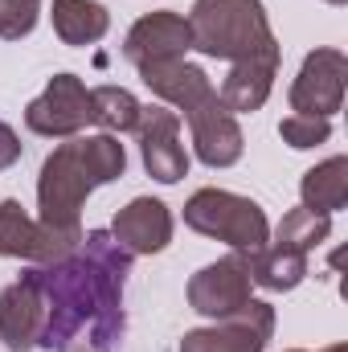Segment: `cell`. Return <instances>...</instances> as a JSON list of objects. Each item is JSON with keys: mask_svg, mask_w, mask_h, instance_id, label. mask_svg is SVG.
I'll use <instances>...</instances> for the list:
<instances>
[{"mask_svg": "<svg viewBox=\"0 0 348 352\" xmlns=\"http://www.w3.org/2000/svg\"><path fill=\"white\" fill-rule=\"evenodd\" d=\"M83 242V230H54L33 221L21 201H0V258H25V263H58L74 254Z\"/></svg>", "mask_w": 348, "mask_h": 352, "instance_id": "cell-5", "label": "cell"}, {"mask_svg": "<svg viewBox=\"0 0 348 352\" xmlns=\"http://www.w3.org/2000/svg\"><path fill=\"white\" fill-rule=\"evenodd\" d=\"M303 209H316V213H336L348 205V160L345 156H332L324 164H316L312 173H303Z\"/></svg>", "mask_w": 348, "mask_h": 352, "instance_id": "cell-18", "label": "cell"}, {"mask_svg": "<svg viewBox=\"0 0 348 352\" xmlns=\"http://www.w3.org/2000/svg\"><path fill=\"white\" fill-rule=\"evenodd\" d=\"M87 123H94V107H90V90L74 74H58L50 78L45 94H37L25 107V127L33 135H50V140H70L78 135Z\"/></svg>", "mask_w": 348, "mask_h": 352, "instance_id": "cell-6", "label": "cell"}, {"mask_svg": "<svg viewBox=\"0 0 348 352\" xmlns=\"http://www.w3.org/2000/svg\"><path fill=\"white\" fill-rule=\"evenodd\" d=\"M250 283H259L266 291H295L307 274V254L299 250H283V246H262L246 254Z\"/></svg>", "mask_w": 348, "mask_h": 352, "instance_id": "cell-17", "label": "cell"}, {"mask_svg": "<svg viewBox=\"0 0 348 352\" xmlns=\"http://www.w3.org/2000/svg\"><path fill=\"white\" fill-rule=\"evenodd\" d=\"M62 352H94V349H87V344H70V349H62Z\"/></svg>", "mask_w": 348, "mask_h": 352, "instance_id": "cell-24", "label": "cell"}, {"mask_svg": "<svg viewBox=\"0 0 348 352\" xmlns=\"http://www.w3.org/2000/svg\"><path fill=\"white\" fill-rule=\"evenodd\" d=\"M50 16H54V33L62 37V45H94L111 25L98 0H54Z\"/></svg>", "mask_w": 348, "mask_h": 352, "instance_id": "cell-16", "label": "cell"}, {"mask_svg": "<svg viewBox=\"0 0 348 352\" xmlns=\"http://www.w3.org/2000/svg\"><path fill=\"white\" fill-rule=\"evenodd\" d=\"M250 270H246V254L234 250L217 263H209L205 270H197L188 278V307L209 316V320H221L230 311H238L246 299H250Z\"/></svg>", "mask_w": 348, "mask_h": 352, "instance_id": "cell-10", "label": "cell"}, {"mask_svg": "<svg viewBox=\"0 0 348 352\" xmlns=\"http://www.w3.org/2000/svg\"><path fill=\"white\" fill-rule=\"evenodd\" d=\"M184 226L205 234V238H217L242 254L262 250L266 238H270V226H266V213L250 197H238V192H226V188H201L188 197L184 205Z\"/></svg>", "mask_w": 348, "mask_h": 352, "instance_id": "cell-4", "label": "cell"}, {"mask_svg": "<svg viewBox=\"0 0 348 352\" xmlns=\"http://www.w3.org/2000/svg\"><path fill=\"white\" fill-rule=\"evenodd\" d=\"M270 332H274V307L246 299L238 311L221 316L213 328L184 332L180 352H262Z\"/></svg>", "mask_w": 348, "mask_h": 352, "instance_id": "cell-7", "label": "cell"}, {"mask_svg": "<svg viewBox=\"0 0 348 352\" xmlns=\"http://www.w3.org/2000/svg\"><path fill=\"white\" fill-rule=\"evenodd\" d=\"M115 242L131 254H156L173 242V213L164 201L152 197H135L127 209H119L115 226H111Z\"/></svg>", "mask_w": 348, "mask_h": 352, "instance_id": "cell-14", "label": "cell"}, {"mask_svg": "<svg viewBox=\"0 0 348 352\" xmlns=\"http://www.w3.org/2000/svg\"><path fill=\"white\" fill-rule=\"evenodd\" d=\"M328 4H345V0H328Z\"/></svg>", "mask_w": 348, "mask_h": 352, "instance_id": "cell-26", "label": "cell"}, {"mask_svg": "<svg viewBox=\"0 0 348 352\" xmlns=\"http://www.w3.org/2000/svg\"><path fill=\"white\" fill-rule=\"evenodd\" d=\"M193 50V37H188V21L180 12H148L140 16L131 29H127V41H123V58L140 70V66H152V62H176Z\"/></svg>", "mask_w": 348, "mask_h": 352, "instance_id": "cell-12", "label": "cell"}, {"mask_svg": "<svg viewBox=\"0 0 348 352\" xmlns=\"http://www.w3.org/2000/svg\"><path fill=\"white\" fill-rule=\"evenodd\" d=\"M345 82H348V58L340 50L307 54L299 78L291 82V111L295 115L332 119L340 111V102H345Z\"/></svg>", "mask_w": 348, "mask_h": 352, "instance_id": "cell-9", "label": "cell"}, {"mask_svg": "<svg viewBox=\"0 0 348 352\" xmlns=\"http://www.w3.org/2000/svg\"><path fill=\"white\" fill-rule=\"evenodd\" d=\"M140 78H144V87L152 90L156 98H164V102H173L180 111H188L197 98H205L213 82H209V74L201 70V66H188L184 58H176V62H152V66H140Z\"/></svg>", "mask_w": 348, "mask_h": 352, "instance_id": "cell-15", "label": "cell"}, {"mask_svg": "<svg viewBox=\"0 0 348 352\" xmlns=\"http://www.w3.org/2000/svg\"><path fill=\"white\" fill-rule=\"evenodd\" d=\"M90 107H94V123L102 127V131H135V123H140V102H135V94L123 87H94L90 90Z\"/></svg>", "mask_w": 348, "mask_h": 352, "instance_id": "cell-20", "label": "cell"}, {"mask_svg": "<svg viewBox=\"0 0 348 352\" xmlns=\"http://www.w3.org/2000/svg\"><path fill=\"white\" fill-rule=\"evenodd\" d=\"M127 168V152L123 144L102 131V135H74L66 144H58L37 176V209H41V226L54 230H78V213L87 205V197L98 184L119 180Z\"/></svg>", "mask_w": 348, "mask_h": 352, "instance_id": "cell-3", "label": "cell"}, {"mask_svg": "<svg viewBox=\"0 0 348 352\" xmlns=\"http://www.w3.org/2000/svg\"><path fill=\"white\" fill-rule=\"evenodd\" d=\"M131 250L115 242L107 230L83 234L78 250L58 263L33 266L41 299H45V324H41V349H70L78 336L94 352H111L123 340V283L131 270Z\"/></svg>", "mask_w": 348, "mask_h": 352, "instance_id": "cell-1", "label": "cell"}, {"mask_svg": "<svg viewBox=\"0 0 348 352\" xmlns=\"http://www.w3.org/2000/svg\"><path fill=\"white\" fill-rule=\"evenodd\" d=\"M279 135L291 144V148H316L332 135V123L328 119H316V115H287L279 123Z\"/></svg>", "mask_w": 348, "mask_h": 352, "instance_id": "cell-21", "label": "cell"}, {"mask_svg": "<svg viewBox=\"0 0 348 352\" xmlns=\"http://www.w3.org/2000/svg\"><path fill=\"white\" fill-rule=\"evenodd\" d=\"M41 0H0V37L4 41H21L33 33L37 25V8Z\"/></svg>", "mask_w": 348, "mask_h": 352, "instance_id": "cell-22", "label": "cell"}, {"mask_svg": "<svg viewBox=\"0 0 348 352\" xmlns=\"http://www.w3.org/2000/svg\"><path fill=\"white\" fill-rule=\"evenodd\" d=\"M291 352H303V349H291Z\"/></svg>", "mask_w": 348, "mask_h": 352, "instance_id": "cell-27", "label": "cell"}, {"mask_svg": "<svg viewBox=\"0 0 348 352\" xmlns=\"http://www.w3.org/2000/svg\"><path fill=\"white\" fill-rule=\"evenodd\" d=\"M17 160H21V140H17V131L0 119V173L12 168Z\"/></svg>", "mask_w": 348, "mask_h": 352, "instance_id": "cell-23", "label": "cell"}, {"mask_svg": "<svg viewBox=\"0 0 348 352\" xmlns=\"http://www.w3.org/2000/svg\"><path fill=\"white\" fill-rule=\"evenodd\" d=\"M184 21L193 50L230 62V74L217 90L226 111H259L279 74V41L262 0H197Z\"/></svg>", "mask_w": 348, "mask_h": 352, "instance_id": "cell-2", "label": "cell"}, {"mask_svg": "<svg viewBox=\"0 0 348 352\" xmlns=\"http://www.w3.org/2000/svg\"><path fill=\"white\" fill-rule=\"evenodd\" d=\"M324 352H348V344H332V349H324Z\"/></svg>", "mask_w": 348, "mask_h": 352, "instance_id": "cell-25", "label": "cell"}, {"mask_svg": "<svg viewBox=\"0 0 348 352\" xmlns=\"http://www.w3.org/2000/svg\"><path fill=\"white\" fill-rule=\"evenodd\" d=\"M332 234V213H316V209H291L279 230H274V246L283 250H299V254H312L324 238Z\"/></svg>", "mask_w": 348, "mask_h": 352, "instance_id": "cell-19", "label": "cell"}, {"mask_svg": "<svg viewBox=\"0 0 348 352\" xmlns=\"http://www.w3.org/2000/svg\"><path fill=\"white\" fill-rule=\"evenodd\" d=\"M140 152H144V168L156 176L160 184H176L180 176H188V152L180 148V115L168 107H140Z\"/></svg>", "mask_w": 348, "mask_h": 352, "instance_id": "cell-11", "label": "cell"}, {"mask_svg": "<svg viewBox=\"0 0 348 352\" xmlns=\"http://www.w3.org/2000/svg\"><path fill=\"white\" fill-rule=\"evenodd\" d=\"M184 119H188L193 148H197V160H201V164H209V168H230V164L242 160V148H246L242 127H238V119L226 111V102L217 98V90H209L205 98H197V102L184 111Z\"/></svg>", "mask_w": 348, "mask_h": 352, "instance_id": "cell-8", "label": "cell"}, {"mask_svg": "<svg viewBox=\"0 0 348 352\" xmlns=\"http://www.w3.org/2000/svg\"><path fill=\"white\" fill-rule=\"evenodd\" d=\"M41 324H45V299L37 287L33 266L0 295V340L12 352H25L41 340Z\"/></svg>", "mask_w": 348, "mask_h": 352, "instance_id": "cell-13", "label": "cell"}]
</instances>
